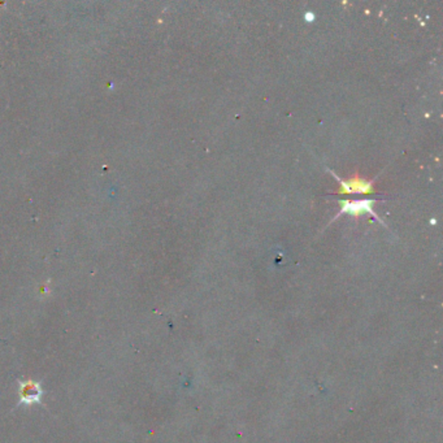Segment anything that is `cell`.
Wrapping results in <instances>:
<instances>
[{"label":"cell","mask_w":443,"mask_h":443,"mask_svg":"<svg viewBox=\"0 0 443 443\" xmlns=\"http://www.w3.org/2000/svg\"><path fill=\"white\" fill-rule=\"evenodd\" d=\"M374 203H376L374 199H356V200L346 199V200H339L340 210L337 213L336 217L333 218V221L337 220L339 216H342V214H350L352 217H359V216H363V214H371L373 218H376L377 221L381 222L384 226H386L384 224V221L377 216L376 212L373 211Z\"/></svg>","instance_id":"1"},{"label":"cell","mask_w":443,"mask_h":443,"mask_svg":"<svg viewBox=\"0 0 443 443\" xmlns=\"http://www.w3.org/2000/svg\"><path fill=\"white\" fill-rule=\"evenodd\" d=\"M329 173L339 183V190L336 191L334 194H376L374 181L361 178L360 176H355L348 179H340L333 170H329Z\"/></svg>","instance_id":"2"},{"label":"cell","mask_w":443,"mask_h":443,"mask_svg":"<svg viewBox=\"0 0 443 443\" xmlns=\"http://www.w3.org/2000/svg\"><path fill=\"white\" fill-rule=\"evenodd\" d=\"M42 396V390H40L39 384L28 381V382H21L20 386V399L21 403L32 404L38 403Z\"/></svg>","instance_id":"3"},{"label":"cell","mask_w":443,"mask_h":443,"mask_svg":"<svg viewBox=\"0 0 443 443\" xmlns=\"http://www.w3.org/2000/svg\"><path fill=\"white\" fill-rule=\"evenodd\" d=\"M305 18H307V21H309V22H312V21L315 20V16H313L311 12H308L307 15H305Z\"/></svg>","instance_id":"4"}]
</instances>
